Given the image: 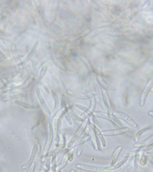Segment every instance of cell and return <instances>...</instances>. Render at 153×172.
<instances>
[{"label":"cell","mask_w":153,"mask_h":172,"mask_svg":"<svg viewBox=\"0 0 153 172\" xmlns=\"http://www.w3.org/2000/svg\"><path fill=\"white\" fill-rule=\"evenodd\" d=\"M95 115L98 118H102L105 119L110 120L111 122L115 124V125L119 127L122 126V124L120 122L119 119L117 118V117L111 114H108L106 113H103L101 112H95L94 113Z\"/></svg>","instance_id":"6"},{"label":"cell","mask_w":153,"mask_h":172,"mask_svg":"<svg viewBox=\"0 0 153 172\" xmlns=\"http://www.w3.org/2000/svg\"><path fill=\"white\" fill-rule=\"evenodd\" d=\"M15 103L17 105L25 108V109H31V110H37L39 109V107L37 105H30V104H28V103H25L22 101H18V100L15 101Z\"/></svg>","instance_id":"21"},{"label":"cell","mask_w":153,"mask_h":172,"mask_svg":"<svg viewBox=\"0 0 153 172\" xmlns=\"http://www.w3.org/2000/svg\"><path fill=\"white\" fill-rule=\"evenodd\" d=\"M70 172H75V171L74 170H71Z\"/></svg>","instance_id":"43"},{"label":"cell","mask_w":153,"mask_h":172,"mask_svg":"<svg viewBox=\"0 0 153 172\" xmlns=\"http://www.w3.org/2000/svg\"><path fill=\"white\" fill-rule=\"evenodd\" d=\"M52 76H53L54 80L56 81V83H57L58 85L59 86L60 90L61 92L62 93L63 95L67 94V91L66 90L65 88V86L63 84V82H62L61 80H60L55 74H53Z\"/></svg>","instance_id":"20"},{"label":"cell","mask_w":153,"mask_h":172,"mask_svg":"<svg viewBox=\"0 0 153 172\" xmlns=\"http://www.w3.org/2000/svg\"><path fill=\"white\" fill-rule=\"evenodd\" d=\"M113 115L117 117V118L123 120V121L127 123L129 125L134 127V128H137L138 127L137 124L133 120L124 113H121V112H115L113 113Z\"/></svg>","instance_id":"8"},{"label":"cell","mask_w":153,"mask_h":172,"mask_svg":"<svg viewBox=\"0 0 153 172\" xmlns=\"http://www.w3.org/2000/svg\"><path fill=\"white\" fill-rule=\"evenodd\" d=\"M51 93H52V96H53L54 99V105L53 110L51 111V114L50 116L53 117V116L55 115V114H56V112L58 111V109H59V100L58 96H57V94H56L55 91H51Z\"/></svg>","instance_id":"17"},{"label":"cell","mask_w":153,"mask_h":172,"mask_svg":"<svg viewBox=\"0 0 153 172\" xmlns=\"http://www.w3.org/2000/svg\"><path fill=\"white\" fill-rule=\"evenodd\" d=\"M64 109H62L59 111L57 112V114L55 115V118L53 121V130L55 131V133H56L58 129V123L60 119V117L61 116L62 114H63Z\"/></svg>","instance_id":"16"},{"label":"cell","mask_w":153,"mask_h":172,"mask_svg":"<svg viewBox=\"0 0 153 172\" xmlns=\"http://www.w3.org/2000/svg\"><path fill=\"white\" fill-rule=\"evenodd\" d=\"M61 106L62 109L66 108V99L64 95H62Z\"/></svg>","instance_id":"36"},{"label":"cell","mask_w":153,"mask_h":172,"mask_svg":"<svg viewBox=\"0 0 153 172\" xmlns=\"http://www.w3.org/2000/svg\"><path fill=\"white\" fill-rule=\"evenodd\" d=\"M148 114H149L150 116L153 118V111H149V112H148Z\"/></svg>","instance_id":"40"},{"label":"cell","mask_w":153,"mask_h":172,"mask_svg":"<svg viewBox=\"0 0 153 172\" xmlns=\"http://www.w3.org/2000/svg\"><path fill=\"white\" fill-rule=\"evenodd\" d=\"M89 125L90 127V133L91 139L92 144L94 149L95 150L101 151H102L101 144L98 138L95 131V125L93 122L89 121Z\"/></svg>","instance_id":"3"},{"label":"cell","mask_w":153,"mask_h":172,"mask_svg":"<svg viewBox=\"0 0 153 172\" xmlns=\"http://www.w3.org/2000/svg\"><path fill=\"white\" fill-rule=\"evenodd\" d=\"M68 112L70 116L76 122H84V120L83 118L81 117H79V116L77 115L74 112H73V110L71 109V107H68L67 108Z\"/></svg>","instance_id":"23"},{"label":"cell","mask_w":153,"mask_h":172,"mask_svg":"<svg viewBox=\"0 0 153 172\" xmlns=\"http://www.w3.org/2000/svg\"><path fill=\"white\" fill-rule=\"evenodd\" d=\"M89 133H90V129L87 127L84 131V134L82 135L80 142H79V147L78 148L77 151V155L78 156H80L81 155V153L83 151V148H84L85 143L91 139V136L89 135Z\"/></svg>","instance_id":"7"},{"label":"cell","mask_w":153,"mask_h":172,"mask_svg":"<svg viewBox=\"0 0 153 172\" xmlns=\"http://www.w3.org/2000/svg\"><path fill=\"white\" fill-rule=\"evenodd\" d=\"M75 106L77 108L79 109L80 110L83 111V112H85V115H83L82 116V118H85L87 116H89L91 119L92 122L96 125V126H97L98 128H101V124L99 122L98 120V119L97 117L95 115L94 113L92 112L89 109V108H87L86 106L84 105H80L79 104H75Z\"/></svg>","instance_id":"2"},{"label":"cell","mask_w":153,"mask_h":172,"mask_svg":"<svg viewBox=\"0 0 153 172\" xmlns=\"http://www.w3.org/2000/svg\"><path fill=\"white\" fill-rule=\"evenodd\" d=\"M89 119L88 118H86L84 120V122L81 124V125L78 128V130L75 132V135H73V137L71 138L70 141L68 143L67 145V148L68 149L70 148L73 146L75 142L78 140V138L81 136L82 133L86 130L87 125L89 123Z\"/></svg>","instance_id":"1"},{"label":"cell","mask_w":153,"mask_h":172,"mask_svg":"<svg viewBox=\"0 0 153 172\" xmlns=\"http://www.w3.org/2000/svg\"><path fill=\"white\" fill-rule=\"evenodd\" d=\"M51 166L50 167V170L51 172H54L57 171V160L56 158V155L52 157V160H51Z\"/></svg>","instance_id":"28"},{"label":"cell","mask_w":153,"mask_h":172,"mask_svg":"<svg viewBox=\"0 0 153 172\" xmlns=\"http://www.w3.org/2000/svg\"><path fill=\"white\" fill-rule=\"evenodd\" d=\"M98 81L99 84L104 89L109 91H116V90H117V88H115V87L110 86L107 84L105 83L104 82H103V80H101V79L99 78V77L98 78Z\"/></svg>","instance_id":"24"},{"label":"cell","mask_w":153,"mask_h":172,"mask_svg":"<svg viewBox=\"0 0 153 172\" xmlns=\"http://www.w3.org/2000/svg\"><path fill=\"white\" fill-rule=\"evenodd\" d=\"M129 130V128L128 127H124L120 128V129H114V130H104L101 132V133L104 136H115V135L124 134V133L128 132Z\"/></svg>","instance_id":"9"},{"label":"cell","mask_w":153,"mask_h":172,"mask_svg":"<svg viewBox=\"0 0 153 172\" xmlns=\"http://www.w3.org/2000/svg\"><path fill=\"white\" fill-rule=\"evenodd\" d=\"M61 151V149L57 148L51 151H49L46 155V157L48 156V157H50L51 158L52 156L57 155Z\"/></svg>","instance_id":"31"},{"label":"cell","mask_w":153,"mask_h":172,"mask_svg":"<svg viewBox=\"0 0 153 172\" xmlns=\"http://www.w3.org/2000/svg\"><path fill=\"white\" fill-rule=\"evenodd\" d=\"M90 99V105L89 109H90L92 112H94L95 109L96 101V99L94 97H93V98Z\"/></svg>","instance_id":"33"},{"label":"cell","mask_w":153,"mask_h":172,"mask_svg":"<svg viewBox=\"0 0 153 172\" xmlns=\"http://www.w3.org/2000/svg\"><path fill=\"white\" fill-rule=\"evenodd\" d=\"M151 91L152 92H153V87H152V88H151Z\"/></svg>","instance_id":"42"},{"label":"cell","mask_w":153,"mask_h":172,"mask_svg":"<svg viewBox=\"0 0 153 172\" xmlns=\"http://www.w3.org/2000/svg\"><path fill=\"white\" fill-rule=\"evenodd\" d=\"M151 127L150 126L149 127H146V128H143V129H140L139 131H137V133L136 134L135 136V141L138 143L139 142V139L141 135L143 134H145L146 132L151 129Z\"/></svg>","instance_id":"25"},{"label":"cell","mask_w":153,"mask_h":172,"mask_svg":"<svg viewBox=\"0 0 153 172\" xmlns=\"http://www.w3.org/2000/svg\"><path fill=\"white\" fill-rule=\"evenodd\" d=\"M35 169V163H33L32 165L30 166L29 169L28 170L27 172H34Z\"/></svg>","instance_id":"39"},{"label":"cell","mask_w":153,"mask_h":172,"mask_svg":"<svg viewBox=\"0 0 153 172\" xmlns=\"http://www.w3.org/2000/svg\"><path fill=\"white\" fill-rule=\"evenodd\" d=\"M135 157L134 156H132L130 158H129V159H128L126 161H125V162L124 163V164H123L122 166H121L119 169H118V170H117L115 172H122L123 171V170L126 168V167H127L131 163H132V161L135 159Z\"/></svg>","instance_id":"27"},{"label":"cell","mask_w":153,"mask_h":172,"mask_svg":"<svg viewBox=\"0 0 153 172\" xmlns=\"http://www.w3.org/2000/svg\"><path fill=\"white\" fill-rule=\"evenodd\" d=\"M39 143L37 140L36 141L34 144L33 147V149H32V152H31V154L30 157L29 159V161H28L27 163L24 166L22 167V169L23 170L27 169L28 167L32 165V163L33 162L34 160H35L38 148Z\"/></svg>","instance_id":"10"},{"label":"cell","mask_w":153,"mask_h":172,"mask_svg":"<svg viewBox=\"0 0 153 172\" xmlns=\"http://www.w3.org/2000/svg\"><path fill=\"white\" fill-rule=\"evenodd\" d=\"M141 153V151L137 150L135 151H131V152H126V153L121 154L120 155V157H130V156H136L137 155Z\"/></svg>","instance_id":"29"},{"label":"cell","mask_w":153,"mask_h":172,"mask_svg":"<svg viewBox=\"0 0 153 172\" xmlns=\"http://www.w3.org/2000/svg\"><path fill=\"white\" fill-rule=\"evenodd\" d=\"M81 172V170L79 169H77V170H76V172Z\"/></svg>","instance_id":"41"},{"label":"cell","mask_w":153,"mask_h":172,"mask_svg":"<svg viewBox=\"0 0 153 172\" xmlns=\"http://www.w3.org/2000/svg\"><path fill=\"white\" fill-rule=\"evenodd\" d=\"M139 161L141 165L145 166L147 163V157L145 155H142Z\"/></svg>","instance_id":"35"},{"label":"cell","mask_w":153,"mask_h":172,"mask_svg":"<svg viewBox=\"0 0 153 172\" xmlns=\"http://www.w3.org/2000/svg\"><path fill=\"white\" fill-rule=\"evenodd\" d=\"M153 82L151 81L148 84L145 90L142 93L141 95V99H140V105L141 106H143L145 105L147 96L149 94V92L151 89L152 85Z\"/></svg>","instance_id":"13"},{"label":"cell","mask_w":153,"mask_h":172,"mask_svg":"<svg viewBox=\"0 0 153 172\" xmlns=\"http://www.w3.org/2000/svg\"><path fill=\"white\" fill-rule=\"evenodd\" d=\"M53 126L51 124L49 123L48 125V134L47 135V140L45 143V146H44V150L42 155V159L44 161V158H46V155L47 153L49 152V148L51 146L52 141H53V137H54V133H53Z\"/></svg>","instance_id":"4"},{"label":"cell","mask_w":153,"mask_h":172,"mask_svg":"<svg viewBox=\"0 0 153 172\" xmlns=\"http://www.w3.org/2000/svg\"><path fill=\"white\" fill-rule=\"evenodd\" d=\"M122 150V147L119 146L114 151V152L112 154V160H111V165L110 166H112L116 165L118 156L120 155Z\"/></svg>","instance_id":"19"},{"label":"cell","mask_w":153,"mask_h":172,"mask_svg":"<svg viewBox=\"0 0 153 172\" xmlns=\"http://www.w3.org/2000/svg\"><path fill=\"white\" fill-rule=\"evenodd\" d=\"M67 94L70 95L74 97V98L78 99H82V100H86V99H90L93 97H94L97 95L96 93H88L86 95H82L76 93L74 92L71 91H67Z\"/></svg>","instance_id":"11"},{"label":"cell","mask_w":153,"mask_h":172,"mask_svg":"<svg viewBox=\"0 0 153 172\" xmlns=\"http://www.w3.org/2000/svg\"><path fill=\"white\" fill-rule=\"evenodd\" d=\"M153 150V142L151 143L150 144L146 146L144 148V150L146 151H151Z\"/></svg>","instance_id":"38"},{"label":"cell","mask_w":153,"mask_h":172,"mask_svg":"<svg viewBox=\"0 0 153 172\" xmlns=\"http://www.w3.org/2000/svg\"><path fill=\"white\" fill-rule=\"evenodd\" d=\"M95 131L96 134L98 138L100 141L101 143V144H102V146L103 147H105L106 146V143L105 139L104 137H103V135L101 133V131L99 129L98 127L96 125L95 127Z\"/></svg>","instance_id":"22"},{"label":"cell","mask_w":153,"mask_h":172,"mask_svg":"<svg viewBox=\"0 0 153 172\" xmlns=\"http://www.w3.org/2000/svg\"><path fill=\"white\" fill-rule=\"evenodd\" d=\"M102 96H103L102 97H103V102H104L106 113L108 114H111V107L110 100H109V97H108L107 93L105 91H103Z\"/></svg>","instance_id":"15"},{"label":"cell","mask_w":153,"mask_h":172,"mask_svg":"<svg viewBox=\"0 0 153 172\" xmlns=\"http://www.w3.org/2000/svg\"><path fill=\"white\" fill-rule=\"evenodd\" d=\"M73 150H75V148H72L71 149L69 150L67 153L66 154L64 155H63V159H62L60 163L57 166V171L60 170L61 169L64 168L65 166H66L67 160H68V158L69 157L70 155V154L71 153V152H72Z\"/></svg>","instance_id":"14"},{"label":"cell","mask_w":153,"mask_h":172,"mask_svg":"<svg viewBox=\"0 0 153 172\" xmlns=\"http://www.w3.org/2000/svg\"><path fill=\"white\" fill-rule=\"evenodd\" d=\"M51 172V171H50V170H49V171H45V172Z\"/></svg>","instance_id":"45"},{"label":"cell","mask_w":153,"mask_h":172,"mask_svg":"<svg viewBox=\"0 0 153 172\" xmlns=\"http://www.w3.org/2000/svg\"><path fill=\"white\" fill-rule=\"evenodd\" d=\"M153 141V134H152L149 138H147L145 140L143 141L140 142V143H136L133 145V146L134 148H144L146 147V146L150 144L151 143H152Z\"/></svg>","instance_id":"18"},{"label":"cell","mask_w":153,"mask_h":172,"mask_svg":"<svg viewBox=\"0 0 153 172\" xmlns=\"http://www.w3.org/2000/svg\"><path fill=\"white\" fill-rule=\"evenodd\" d=\"M22 96V94H18L14 95H10L8 97H6L5 98H4L3 100H5V101H7V100H10V99H13L15 98H17L18 96Z\"/></svg>","instance_id":"34"},{"label":"cell","mask_w":153,"mask_h":172,"mask_svg":"<svg viewBox=\"0 0 153 172\" xmlns=\"http://www.w3.org/2000/svg\"><path fill=\"white\" fill-rule=\"evenodd\" d=\"M37 154L39 161L41 166H42V167L45 170V171H46V166H45V164H44V161H43V159H42V155H41V146L40 144H39L38 148Z\"/></svg>","instance_id":"26"},{"label":"cell","mask_w":153,"mask_h":172,"mask_svg":"<svg viewBox=\"0 0 153 172\" xmlns=\"http://www.w3.org/2000/svg\"><path fill=\"white\" fill-rule=\"evenodd\" d=\"M47 66L45 65H44L43 68H42V70H41V73H40V78H42L44 76V74H45V73H46V70H47Z\"/></svg>","instance_id":"37"},{"label":"cell","mask_w":153,"mask_h":172,"mask_svg":"<svg viewBox=\"0 0 153 172\" xmlns=\"http://www.w3.org/2000/svg\"><path fill=\"white\" fill-rule=\"evenodd\" d=\"M63 172V171H62L61 170H59V172Z\"/></svg>","instance_id":"44"},{"label":"cell","mask_w":153,"mask_h":172,"mask_svg":"<svg viewBox=\"0 0 153 172\" xmlns=\"http://www.w3.org/2000/svg\"><path fill=\"white\" fill-rule=\"evenodd\" d=\"M69 150L68 148H65L63 149V150L61 151L57 155H56V158H57V161L59 160L63 155H64L66 154L67 153L68 151H69Z\"/></svg>","instance_id":"32"},{"label":"cell","mask_w":153,"mask_h":172,"mask_svg":"<svg viewBox=\"0 0 153 172\" xmlns=\"http://www.w3.org/2000/svg\"><path fill=\"white\" fill-rule=\"evenodd\" d=\"M64 116L67 122V123L69 125H73V122H72V120L71 118L70 117L69 114L68 112L67 108H66L64 109V110L63 112Z\"/></svg>","instance_id":"30"},{"label":"cell","mask_w":153,"mask_h":172,"mask_svg":"<svg viewBox=\"0 0 153 172\" xmlns=\"http://www.w3.org/2000/svg\"><path fill=\"white\" fill-rule=\"evenodd\" d=\"M36 93L38 99L39 100L40 103V105L42 106V108L45 111V113L49 116H51V111L49 110V107L48 105L46 104V102L44 101V99L42 94H41V92L39 88H37L36 89Z\"/></svg>","instance_id":"12"},{"label":"cell","mask_w":153,"mask_h":172,"mask_svg":"<svg viewBox=\"0 0 153 172\" xmlns=\"http://www.w3.org/2000/svg\"><path fill=\"white\" fill-rule=\"evenodd\" d=\"M77 169L86 171H90L93 172H106L110 171L109 166L105 167H96L87 166V165H83V164H78L76 165Z\"/></svg>","instance_id":"5"}]
</instances>
